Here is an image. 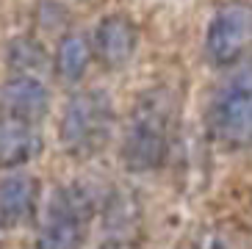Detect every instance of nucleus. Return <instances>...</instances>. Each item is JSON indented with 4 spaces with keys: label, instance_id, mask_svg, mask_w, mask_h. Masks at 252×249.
<instances>
[{
    "label": "nucleus",
    "instance_id": "obj_1",
    "mask_svg": "<svg viewBox=\"0 0 252 249\" xmlns=\"http://www.w3.org/2000/svg\"><path fill=\"white\" fill-rule=\"evenodd\" d=\"M169 111L172 103L163 92H147L133 105L130 124L122 141V161L130 172L156 169L169 144Z\"/></svg>",
    "mask_w": 252,
    "mask_h": 249
},
{
    "label": "nucleus",
    "instance_id": "obj_2",
    "mask_svg": "<svg viewBox=\"0 0 252 249\" xmlns=\"http://www.w3.org/2000/svg\"><path fill=\"white\" fill-rule=\"evenodd\" d=\"M114 105L105 92H78L67 100L64 114L59 122V136L67 153L75 155H94L103 150L111 136Z\"/></svg>",
    "mask_w": 252,
    "mask_h": 249
},
{
    "label": "nucleus",
    "instance_id": "obj_3",
    "mask_svg": "<svg viewBox=\"0 0 252 249\" xmlns=\"http://www.w3.org/2000/svg\"><path fill=\"white\" fill-rule=\"evenodd\" d=\"M252 50V3L227 0L216 8L205 31V56L214 66H236Z\"/></svg>",
    "mask_w": 252,
    "mask_h": 249
},
{
    "label": "nucleus",
    "instance_id": "obj_4",
    "mask_svg": "<svg viewBox=\"0 0 252 249\" xmlns=\"http://www.w3.org/2000/svg\"><path fill=\"white\" fill-rule=\"evenodd\" d=\"M208 122L224 144H252V66L233 75L214 94Z\"/></svg>",
    "mask_w": 252,
    "mask_h": 249
},
{
    "label": "nucleus",
    "instance_id": "obj_5",
    "mask_svg": "<svg viewBox=\"0 0 252 249\" xmlns=\"http://www.w3.org/2000/svg\"><path fill=\"white\" fill-rule=\"evenodd\" d=\"M86 202L75 188H61L47 208L36 249H81Z\"/></svg>",
    "mask_w": 252,
    "mask_h": 249
},
{
    "label": "nucleus",
    "instance_id": "obj_6",
    "mask_svg": "<svg viewBox=\"0 0 252 249\" xmlns=\"http://www.w3.org/2000/svg\"><path fill=\"white\" fill-rule=\"evenodd\" d=\"M92 50L105 69H122L139 50V28L125 14H105L94 28Z\"/></svg>",
    "mask_w": 252,
    "mask_h": 249
},
{
    "label": "nucleus",
    "instance_id": "obj_7",
    "mask_svg": "<svg viewBox=\"0 0 252 249\" xmlns=\"http://www.w3.org/2000/svg\"><path fill=\"white\" fill-rule=\"evenodd\" d=\"M47 105H50V94L45 83L36 81L33 75H14L0 86V111L6 117L39 122L47 114Z\"/></svg>",
    "mask_w": 252,
    "mask_h": 249
},
{
    "label": "nucleus",
    "instance_id": "obj_8",
    "mask_svg": "<svg viewBox=\"0 0 252 249\" xmlns=\"http://www.w3.org/2000/svg\"><path fill=\"white\" fill-rule=\"evenodd\" d=\"M39 183L31 175H11L0 180V230H14L31 221L36 211Z\"/></svg>",
    "mask_w": 252,
    "mask_h": 249
},
{
    "label": "nucleus",
    "instance_id": "obj_9",
    "mask_svg": "<svg viewBox=\"0 0 252 249\" xmlns=\"http://www.w3.org/2000/svg\"><path fill=\"white\" fill-rule=\"evenodd\" d=\"M36 122L17 117H0V169H14L28 163L39 153Z\"/></svg>",
    "mask_w": 252,
    "mask_h": 249
},
{
    "label": "nucleus",
    "instance_id": "obj_10",
    "mask_svg": "<svg viewBox=\"0 0 252 249\" xmlns=\"http://www.w3.org/2000/svg\"><path fill=\"white\" fill-rule=\"evenodd\" d=\"M94 56L92 42L83 33H67L56 44V56H53V69L64 83H78L89 69V61Z\"/></svg>",
    "mask_w": 252,
    "mask_h": 249
},
{
    "label": "nucleus",
    "instance_id": "obj_11",
    "mask_svg": "<svg viewBox=\"0 0 252 249\" xmlns=\"http://www.w3.org/2000/svg\"><path fill=\"white\" fill-rule=\"evenodd\" d=\"M8 64L11 69H23V75H28V69H36L42 64V47L31 39H17L8 50Z\"/></svg>",
    "mask_w": 252,
    "mask_h": 249
}]
</instances>
